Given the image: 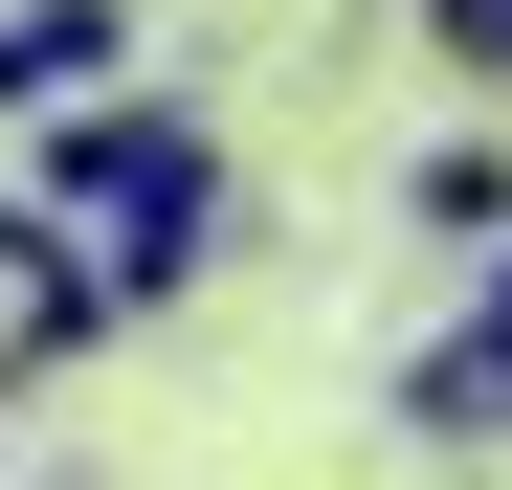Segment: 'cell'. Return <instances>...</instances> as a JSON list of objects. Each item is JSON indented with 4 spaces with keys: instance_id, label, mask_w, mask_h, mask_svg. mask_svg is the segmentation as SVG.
<instances>
[{
    "instance_id": "6da1fadb",
    "label": "cell",
    "mask_w": 512,
    "mask_h": 490,
    "mask_svg": "<svg viewBox=\"0 0 512 490\" xmlns=\"http://www.w3.org/2000/svg\"><path fill=\"white\" fill-rule=\"evenodd\" d=\"M23 201L90 245L112 335H134V312H201V245L245 223V201H223V134H201V90H90L67 134H23Z\"/></svg>"
},
{
    "instance_id": "7a4b0ae2",
    "label": "cell",
    "mask_w": 512,
    "mask_h": 490,
    "mask_svg": "<svg viewBox=\"0 0 512 490\" xmlns=\"http://www.w3.org/2000/svg\"><path fill=\"white\" fill-rule=\"evenodd\" d=\"M112 335V290H90V245H67L45 201H0V424H23V401L67 379V357H90Z\"/></svg>"
},
{
    "instance_id": "3957f363",
    "label": "cell",
    "mask_w": 512,
    "mask_h": 490,
    "mask_svg": "<svg viewBox=\"0 0 512 490\" xmlns=\"http://www.w3.org/2000/svg\"><path fill=\"white\" fill-rule=\"evenodd\" d=\"M90 90H134V0H0V134H67Z\"/></svg>"
},
{
    "instance_id": "277c9868",
    "label": "cell",
    "mask_w": 512,
    "mask_h": 490,
    "mask_svg": "<svg viewBox=\"0 0 512 490\" xmlns=\"http://www.w3.org/2000/svg\"><path fill=\"white\" fill-rule=\"evenodd\" d=\"M379 424H401V446H446V468H490V446H512V335H490V312H446V335L379 379Z\"/></svg>"
},
{
    "instance_id": "5b68a950",
    "label": "cell",
    "mask_w": 512,
    "mask_h": 490,
    "mask_svg": "<svg viewBox=\"0 0 512 490\" xmlns=\"http://www.w3.org/2000/svg\"><path fill=\"white\" fill-rule=\"evenodd\" d=\"M401 223L490 268V245H512V134H423V156H401Z\"/></svg>"
},
{
    "instance_id": "8992f818",
    "label": "cell",
    "mask_w": 512,
    "mask_h": 490,
    "mask_svg": "<svg viewBox=\"0 0 512 490\" xmlns=\"http://www.w3.org/2000/svg\"><path fill=\"white\" fill-rule=\"evenodd\" d=\"M423 23H446V67H490V90H512V0H423Z\"/></svg>"
},
{
    "instance_id": "52a82bcc",
    "label": "cell",
    "mask_w": 512,
    "mask_h": 490,
    "mask_svg": "<svg viewBox=\"0 0 512 490\" xmlns=\"http://www.w3.org/2000/svg\"><path fill=\"white\" fill-rule=\"evenodd\" d=\"M468 312H490V335H512V245H490V290H468Z\"/></svg>"
}]
</instances>
